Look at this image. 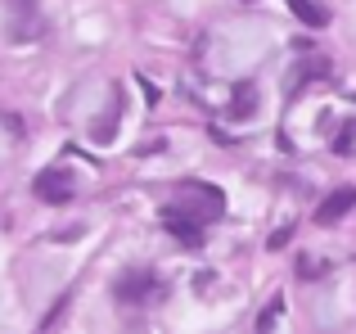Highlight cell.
<instances>
[{
    "label": "cell",
    "mask_w": 356,
    "mask_h": 334,
    "mask_svg": "<svg viewBox=\"0 0 356 334\" xmlns=\"http://www.w3.org/2000/svg\"><path fill=\"white\" fill-rule=\"evenodd\" d=\"M113 299H118V303H127V308H140V303L163 299V285H158L149 271H127V276H122V280L113 285Z\"/></svg>",
    "instance_id": "2"
},
{
    "label": "cell",
    "mask_w": 356,
    "mask_h": 334,
    "mask_svg": "<svg viewBox=\"0 0 356 334\" xmlns=\"http://www.w3.org/2000/svg\"><path fill=\"white\" fill-rule=\"evenodd\" d=\"M316 77H330V63H325V59H312V63H302V72H293V77L284 81V90L293 95V90H302L307 81H316Z\"/></svg>",
    "instance_id": "8"
},
{
    "label": "cell",
    "mask_w": 356,
    "mask_h": 334,
    "mask_svg": "<svg viewBox=\"0 0 356 334\" xmlns=\"http://www.w3.org/2000/svg\"><path fill=\"white\" fill-rule=\"evenodd\" d=\"M72 194H77V176H68L63 167H45L41 176H36V199L41 203H72Z\"/></svg>",
    "instance_id": "3"
},
{
    "label": "cell",
    "mask_w": 356,
    "mask_h": 334,
    "mask_svg": "<svg viewBox=\"0 0 356 334\" xmlns=\"http://www.w3.org/2000/svg\"><path fill=\"white\" fill-rule=\"evenodd\" d=\"M275 317H280V299H270V308L257 317V330H270V326H275Z\"/></svg>",
    "instance_id": "10"
},
{
    "label": "cell",
    "mask_w": 356,
    "mask_h": 334,
    "mask_svg": "<svg viewBox=\"0 0 356 334\" xmlns=\"http://www.w3.org/2000/svg\"><path fill=\"white\" fill-rule=\"evenodd\" d=\"M5 9L14 14V23H9V36H14V41H32V36L41 32V14H36L32 0H5Z\"/></svg>",
    "instance_id": "4"
},
{
    "label": "cell",
    "mask_w": 356,
    "mask_h": 334,
    "mask_svg": "<svg viewBox=\"0 0 356 334\" xmlns=\"http://www.w3.org/2000/svg\"><path fill=\"white\" fill-rule=\"evenodd\" d=\"M284 5L293 9V18H302L307 27H325V23H330V9L316 5V0H284Z\"/></svg>",
    "instance_id": "7"
},
{
    "label": "cell",
    "mask_w": 356,
    "mask_h": 334,
    "mask_svg": "<svg viewBox=\"0 0 356 334\" xmlns=\"http://www.w3.org/2000/svg\"><path fill=\"white\" fill-rule=\"evenodd\" d=\"M167 235H176L185 248H203V226L194 217H181V212H167Z\"/></svg>",
    "instance_id": "6"
},
{
    "label": "cell",
    "mask_w": 356,
    "mask_h": 334,
    "mask_svg": "<svg viewBox=\"0 0 356 334\" xmlns=\"http://www.w3.org/2000/svg\"><path fill=\"white\" fill-rule=\"evenodd\" d=\"M298 271H302V276H321L325 267H321V262H312V257H302V262H298Z\"/></svg>",
    "instance_id": "11"
},
{
    "label": "cell",
    "mask_w": 356,
    "mask_h": 334,
    "mask_svg": "<svg viewBox=\"0 0 356 334\" xmlns=\"http://www.w3.org/2000/svg\"><path fill=\"white\" fill-rule=\"evenodd\" d=\"M167 212H185V217H194L199 226H208V221H217L221 212H226V194L208 181H185V185L172 190V208Z\"/></svg>",
    "instance_id": "1"
},
{
    "label": "cell",
    "mask_w": 356,
    "mask_h": 334,
    "mask_svg": "<svg viewBox=\"0 0 356 334\" xmlns=\"http://www.w3.org/2000/svg\"><path fill=\"white\" fill-rule=\"evenodd\" d=\"M348 208H356V190H352V185H343V190H334L330 199L321 203V212H316V221H321V226H334V221H339V217H343Z\"/></svg>",
    "instance_id": "5"
},
{
    "label": "cell",
    "mask_w": 356,
    "mask_h": 334,
    "mask_svg": "<svg viewBox=\"0 0 356 334\" xmlns=\"http://www.w3.org/2000/svg\"><path fill=\"white\" fill-rule=\"evenodd\" d=\"M252 113V81H239L235 86V104H230V118H248Z\"/></svg>",
    "instance_id": "9"
}]
</instances>
